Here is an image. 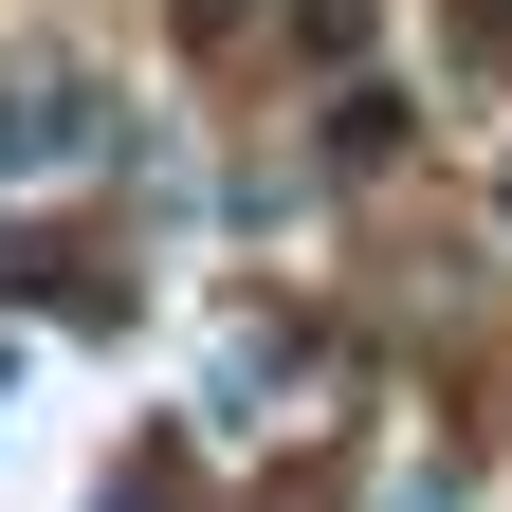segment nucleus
Returning a JSON list of instances; mask_svg holds the SVG:
<instances>
[{"label":"nucleus","instance_id":"nucleus-1","mask_svg":"<svg viewBox=\"0 0 512 512\" xmlns=\"http://www.w3.org/2000/svg\"><path fill=\"white\" fill-rule=\"evenodd\" d=\"M92 147V92L74 74H55V92H19V110H0V165H74Z\"/></svg>","mask_w":512,"mask_h":512},{"label":"nucleus","instance_id":"nucleus-2","mask_svg":"<svg viewBox=\"0 0 512 512\" xmlns=\"http://www.w3.org/2000/svg\"><path fill=\"white\" fill-rule=\"evenodd\" d=\"M183 19H238V0H183Z\"/></svg>","mask_w":512,"mask_h":512}]
</instances>
